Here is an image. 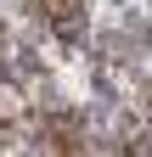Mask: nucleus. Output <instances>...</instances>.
I'll use <instances>...</instances> for the list:
<instances>
[{
	"mask_svg": "<svg viewBox=\"0 0 152 157\" xmlns=\"http://www.w3.org/2000/svg\"><path fill=\"white\" fill-rule=\"evenodd\" d=\"M28 6L51 23V34L62 39V45H73V39L90 34V11H85V0H28Z\"/></svg>",
	"mask_w": 152,
	"mask_h": 157,
	"instance_id": "obj_1",
	"label": "nucleus"
},
{
	"mask_svg": "<svg viewBox=\"0 0 152 157\" xmlns=\"http://www.w3.org/2000/svg\"><path fill=\"white\" fill-rule=\"evenodd\" d=\"M28 112V101H23V90L11 84L6 73H0V124H17V118Z\"/></svg>",
	"mask_w": 152,
	"mask_h": 157,
	"instance_id": "obj_2",
	"label": "nucleus"
}]
</instances>
